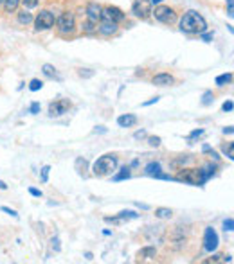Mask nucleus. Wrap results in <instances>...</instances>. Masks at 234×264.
Here are the masks:
<instances>
[{
    "label": "nucleus",
    "mask_w": 234,
    "mask_h": 264,
    "mask_svg": "<svg viewBox=\"0 0 234 264\" xmlns=\"http://www.w3.org/2000/svg\"><path fill=\"white\" fill-rule=\"evenodd\" d=\"M180 31L187 34H202L207 31V22L198 11L189 9L180 20Z\"/></svg>",
    "instance_id": "f257e3e1"
},
{
    "label": "nucleus",
    "mask_w": 234,
    "mask_h": 264,
    "mask_svg": "<svg viewBox=\"0 0 234 264\" xmlns=\"http://www.w3.org/2000/svg\"><path fill=\"white\" fill-rule=\"evenodd\" d=\"M117 169V156L115 155H103L94 162V175L96 176H108Z\"/></svg>",
    "instance_id": "f03ea898"
},
{
    "label": "nucleus",
    "mask_w": 234,
    "mask_h": 264,
    "mask_svg": "<svg viewBox=\"0 0 234 264\" xmlns=\"http://www.w3.org/2000/svg\"><path fill=\"white\" fill-rule=\"evenodd\" d=\"M56 26H58V32H60L62 36L72 34L74 29H76V16H74V13H70V11L62 13V16L58 18Z\"/></svg>",
    "instance_id": "7ed1b4c3"
},
{
    "label": "nucleus",
    "mask_w": 234,
    "mask_h": 264,
    "mask_svg": "<svg viewBox=\"0 0 234 264\" xmlns=\"http://www.w3.org/2000/svg\"><path fill=\"white\" fill-rule=\"evenodd\" d=\"M151 11H153V4L150 0H134V4H132V13H134V16L140 18V20L150 18Z\"/></svg>",
    "instance_id": "20e7f679"
},
{
    "label": "nucleus",
    "mask_w": 234,
    "mask_h": 264,
    "mask_svg": "<svg viewBox=\"0 0 234 264\" xmlns=\"http://www.w3.org/2000/svg\"><path fill=\"white\" fill-rule=\"evenodd\" d=\"M151 15L155 16L159 22H162V24H173L177 20V13L169 5H157L155 11H151Z\"/></svg>",
    "instance_id": "39448f33"
},
{
    "label": "nucleus",
    "mask_w": 234,
    "mask_h": 264,
    "mask_svg": "<svg viewBox=\"0 0 234 264\" xmlns=\"http://www.w3.org/2000/svg\"><path fill=\"white\" fill-rule=\"evenodd\" d=\"M34 27H36V31H47V29H51L54 26V15H52L51 11H40L38 16L34 18Z\"/></svg>",
    "instance_id": "423d86ee"
},
{
    "label": "nucleus",
    "mask_w": 234,
    "mask_h": 264,
    "mask_svg": "<svg viewBox=\"0 0 234 264\" xmlns=\"http://www.w3.org/2000/svg\"><path fill=\"white\" fill-rule=\"evenodd\" d=\"M218 234L214 230L213 227H207L205 228V235H203V250L205 252H214V250L218 248Z\"/></svg>",
    "instance_id": "0eeeda50"
},
{
    "label": "nucleus",
    "mask_w": 234,
    "mask_h": 264,
    "mask_svg": "<svg viewBox=\"0 0 234 264\" xmlns=\"http://www.w3.org/2000/svg\"><path fill=\"white\" fill-rule=\"evenodd\" d=\"M68 108H70V101L68 99H58V101L49 104V115L51 117H60V115L67 114Z\"/></svg>",
    "instance_id": "6e6552de"
},
{
    "label": "nucleus",
    "mask_w": 234,
    "mask_h": 264,
    "mask_svg": "<svg viewBox=\"0 0 234 264\" xmlns=\"http://www.w3.org/2000/svg\"><path fill=\"white\" fill-rule=\"evenodd\" d=\"M101 20H110L117 24V22L125 20V13H123L119 7L108 5V7H103V9H101Z\"/></svg>",
    "instance_id": "1a4fd4ad"
},
{
    "label": "nucleus",
    "mask_w": 234,
    "mask_h": 264,
    "mask_svg": "<svg viewBox=\"0 0 234 264\" xmlns=\"http://www.w3.org/2000/svg\"><path fill=\"white\" fill-rule=\"evenodd\" d=\"M117 29H119V26L115 22H110V20H101V24L98 26V31L103 36H112V34L117 32Z\"/></svg>",
    "instance_id": "9d476101"
},
{
    "label": "nucleus",
    "mask_w": 234,
    "mask_h": 264,
    "mask_svg": "<svg viewBox=\"0 0 234 264\" xmlns=\"http://www.w3.org/2000/svg\"><path fill=\"white\" fill-rule=\"evenodd\" d=\"M101 5L96 4V2H90L89 5H87V20H92L98 24L99 20H101Z\"/></svg>",
    "instance_id": "9b49d317"
},
{
    "label": "nucleus",
    "mask_w": 234,
    "mask_h": 264,
    "mask_svg": "<svg viewBox=\"0 0 234 264\" xmlns=\"http://www.w3.org/2000/svg\"><path fill=\"white\" fill-rule=\"evenodd\" d=\"M173 83H175V78H173L171 74L162 72V74L153 76V85H157V87H169V85H173Z\"/></svg>",
    "instance_id": "f8f14e48"
},
{
    "label": "nucleus",
    "mask_w": 234,
    "mask_h": 264,
    "mask_svg": "<svg viewBox=\"0 0 234 264\" xmlns=\"http://www.w3.org/2000/svg\"><path fill=\"white\" fill-rule=\"evenodd\" d=\"M117 124H119L121 128H132V126L137 124V117L134 114L121 115V117H117Z\"/></svg>",
    "instance_id": "ddd939ff"
},
{
    "label": "nucleus",
    "mask_w": 234,
    "mask_h": 264,
    "mask_svg": "<svg viewBox=\"0 0 234 264\" xmlns=\"http://www.w3.org/2000/svg\"><path fill=\"white\" fill-rule=\"evenodd\" d=\"M139 261H146V259H155L157 257V250L153 246H146V248L139 250V254H137Z\"/></svg>",
    "instance_id": "4468645a"
},
{
    "label": "nucleus",
    "mask_w": 234,
    "mask_h": 264,
    "mask_svg": "<svg viewBox=\"0 0 234 264\" xmlns=\"http://www.w3.org/2000/svg\"><path fill=\"white\" fill-rule=\"evenodd\" d=\"M146 175L150 176H155V178H159V176L162 175V167L159 162H151L150 166H146Z\"/></svg>",
    "instance_id": "2eb2a0df"
},
{
    "label": "nucleus",
    "mask_w": 234,
    "mask_h": 264,
    "mask_svg": "<svg viewBox=\"0 0 234 264\" xmlns=\"http://www.w3.org/2000/svg\"><path fill=\"white\" fill-rule=\"evenodd\" d=\"M74 167H76V171H78V175L83 176L85 173L89 171V162L85 160V158H76V164H74Z\"/></svg>",
    "instance_id": "dca6fc26"
},
{
    "label": "nucleus",
    "mask_w": 234,
    "mask_h": 264,
    "mask_svg": "<svg viewBox=\"0 0 234 264\" xmlns=\"http://www.w3.org/2000/svg\"><path fill=\"white\" fill-rule=\"evenodd\" d=\"M42 72L45 74L47 78H51V79H60V76H58V72H56V68L52 67V65H49V63H45V65H43L42 67Z\"/></svg>",
    "instance_id": "f3484780"
},
{
    "label": "nucleus",
    "mask_w": 234,
    "mask_h": 264,
    "mask_svg": "<svg viewBox=\"0 0 234 264\" xmlns=\"http://www.w3.org/2000/svg\"><path fill=\"white\" fill-rule=\"evenodd\" d=\"M20 5V0H4V9L5 13H15Z\"/></svg>",
    "instance_id": "a211bd4d"
},
{
    "label": "nucleus",
    "mask_w": 234,
    "mask_h": 264,
    "mask_svg": "<svg viewBox=\"0 0 234 264\" xmlns=\"http://www.w3.org/2000/svg\"><path fill=\"white\" fill-rule=\"evenodd\" d=\"M155 216L161 219H169L173 216V210L171 208H164V207H159L155 208Z\"/></svg>",
    "instance_id": "6ab92c4d"
},
{
    "label": "nucleus",
    "mask_w": 234,
    "mask_h": 264,
    "mask_svg": "<svg viewBox=\"0 0 234 264\" xmlns=\"http://www.w3.org/2000/svg\"><path fill=\"white\" fill-rule=\"evenodd\" d=\"M231 81H233V74H231V72L222 74V76H218V78H216V85H218V87H225V85H229Z\"/></svg>",
    "instance_id": "aec40b11"
},
{
    "label": "nucleus",
    "mask_w": 234,
    "mask_h": 264,
    "mask_svg": "<svg viewBox=\"0 0 234 264\" xmlns=\"http://www.w3.org/2000/svg\"><path fill=\"white\" fill-rule=\"evenodd\" d=\"M33 20H34V18H33L31 13H27V11H24V13H18V22H20V24H24V26L31 24Z\"/></svg>",
    "instance_id": "412c9836"
},
{
    "label": "nucleus",
    "mask_w": 234,
    "mask_h": 264,
    "mask_svg": "<svg viewBox=\"0 0 234 264\" xmlns=\"http://www.w3.org/2000/svg\"><path fill=\"white\" fill-rule=\"evenodd\" d=\"M83 31L87 32V34H92V32L98 31V24H96V22H92V20H87L83 24Z\"/></svg>",
    "instance_id": "4be33fe9"
},
{
    "label": "nucleus",
    "mask_w": 234,
    "mask_h": 264,
    "mask_svg": "<svg viewBox=\"0 0 234 264\" xmlns=\"http://www.w3.org/2000/svg\"><path fill=\"white\" fill-rule=\"evenodd\" d=\"M130 167H123V169H121V173L119 175H115L114 176V180L115 181H121V180H125V178H130Z\"/></svg>",
    "instance_id": "5701e85b"
},
{
    "label": "nucleus",
    "mask_w": 234,
    "mask_h": 264,
    "mask_svg": "<svg viewBox=\"0 0 234 264\" xmlns=\"http://www.w3.org/2000/svg\"><path fill=\"white\" fill-rule=\"evenodd\" d=\"M234 144L233 142H229V144H225L224 146V153H225V156H227V158H229V160H233L234 158Z\"/></svg>",
    "instance_id": "b1692460"
},
{
    "label": "nucleus",
    "mask_w": 234,
    "mask_h": 264,
    "mask_svg": "<svg viewBox=\"0 0 234 264\" xmlns=\"http://www.w3.org/2000/svg\"><path fill=\"white\" fill-rule=\"evenodd\" d=\"M119 218L121 219H135V218H139V214L132 212V210H123V212H119Z\"/></svg>",
    "instance_id": "393cba45"
},
{
    "label": "nucleus",
    "mask_w": 234,
    "mask_h": 264,
    "mask_svg": "<svg viewBox=\"0 0 234 264\" xmlns=\"http://www.w3.org/2000/svg\"><path fill=\"white\" fill-rule=\"evenodd\" d=\"M42 87H43V83L40 79H33L31 85H29V90H31V92H38V90H42Z\"/></svg>",
    "instance_id": "a878e982"
},
{
    "label": "nucleus",
    "mask_w": 234,
    "mask_h": 264,
    "mask_svg": "<svg viewBox=\"0 0 234 264\" xmlns=\"http://www.w3.org/2000/svg\"><path fill=\"white\" fill-rule=\"evenodd\" d=\"M213 101H214L213 92H205V93H203V97H202V104H203V106H209V104L213 103Z\"/></svg>",
    "instance_id": "bb28decb"
},
{
    "label": "nucleus",
    "mask_w": 234,
    "mask_h": 264,
    "mask_svg": "<svg viewBox=\"0 0 234 264\" xmlns=\"http://www.w3.org/2000/svg\"><path fill=\"white\" fill-rule=\"evenodd\" d=\"M78 76H79V78H85V79H87V78H92V76H94V70H90V68H79V70H78Z\"/></svg>",
    "instance_id": "cd10ccee"
},
{
    "label": "nucleus",
    "mask_w": 234,
    "mask_h": 264,
    "mask_svg": "<svg viewBox=\"0 0 234 264\" xmlns=\"http://www.w3.org/2000/svg\"><path fill=\"white\" fill-rule=\"evenodd\" d=\"M161 137H148V144L151 146V147H159L161 146Z\"/></svg>",
    "instance_id": "c85d7f7f"
},
{
    "label": "nucleus",
    "mask_w": 234,
    "mask_h": 264,
    "mask_svg": "<svg viewBox=\"0 0 234 264\" xmlns=\"http://www.w3.org/2000/svg\"><path fill=\"white\" fill-rule=\"evenodd\" d=\"M49 171H51V167H49V166H45V167L42 169V176H40V180H42L43 183H45V181L49 180Z\"/></svg>",
    "instance_id": "c756f323"
},
{
    "label": "nucleus",
    "mask_w": 234,
    "mask_h": 264,
    "mask_svg": "<svg viewBox=\"0 0 234 264\" xmlns=\"http://www.w3.org/2000/svg\"><path fill=\"white\" fill-rule=\"evenodd\" d=\"M224 227H225V232H233V230H234V221H233V218L227 219V221L224 223Z\"/></svg>",
    "instance_id": "7c9ffc66"
},
{
    "label": "nucleus",
    "mask_w": 234,
    "mask_h": 264,
    "mask_svg": "<svg viewBox=\"0 0 234 264\" xmlns=\"http://www.w3.org/2000/svg\"><path fill=\"white\" fill-rule=\"evenodd\" d=\"M22 4L26 5L27 9H31V7H36L38 5V0H22Z\"/></svg>",
    "instance_id": "2f4dec72"
},
{
    "label": "nucleus",
    "mask_w": 234,
    "mask_h": 264,
    "mask_svg": "<svg viewBox=\"0 0 234 264\" xmlns=\"http://www.w3.org/2000/svg\"><path fill=\"white\" fill-rule=\"evenodd\" d=\"M202 135H203V130H195L191 135H189V137H187V140L191 142L193 139H198V137H202Z\"/></svg>",
    "instance_id": "473e14b6"
},
{
    "label": "nucleus",
    "mask_w": 234,
    "mask_h": 264,
    "mask_svg": "<svg viewBox=\"0 0 234 264\" xmlns=\"http://www.w3.org/2000/svg\"><path fill=\"white\" fill-rule=\"evenodd\" d=\"M227 15H229V16L234 15V4H233V0H227Z\"/></svg>",
    "instance_id": "72a5a7b5"
},
{
    "label": "nucleus",
    "mask_w": 234,
    "mask_h": 264,
    "mask_svg": "<svg viewBox=\"0 0 234 264\" xmlns=\"http://www.w3.org/2000/svg\"><path fill=\"white\" fill-rule=\"evenodd\" d=\"M222 110H224V112H233V101H225Z\"/></svg>",
    "instance_id": "f704fd0d"
},
{
    "label": "nucleus",
    "mask_w": 234,
    "mask_h": 264,
    "mask_svg": "<svg viewBox=\"0 0 234 264\" xmlns=\"http://www.w3.org/2000/svg\"><path fill=\"white\" fill-rule=\"evenodd\" d=\"M2 210H4V212H7V214H11L13 218H18V214H16V210H13V208H9V207H2Z\"/></svg>",
    "instance_id": "c9c22d12"
},
{
    "label": "nucleus",
    "mask_w": 234,
    "mask_h": 264,
    "mask_svg": "<svg viewBox=\"0 0 234 264\" xmlns=\"http://www.w3.org/2000/svg\"><path fill=\"white\" fill-rule=\"evenodd\" d=\"M29 112H31V114H38V112H40V104H38V103H33V104H31V108H29Z\"/></svg>",
    "instance_id": "e433bc0d"
},
{
    "label": "nucleus",
    "mask_w": 234,
    "mask_h": 264,
    "mask_svg": "<svg viewBox=\"0 0 234 264\" xmlns=\"http://www.w3.org/2000/svg\"><path fill=\"white\" fill-rule=\"evenodd\" d=\"M29 192H31L34 198H42V191H38V189H34V187H31V189H29Z\"/></svg>",
    "instance_id": "4c0bfd02"
},
{
    "label": "nucleus",
    "mask_w": 234,
    "mask_h": 264,
    "mask_svg": "<svg viewBox=\"0 0 234 264\" xmlns=\"http://www.w3.org/2000/svg\"><path fill=\"white\" fill-rule=\"evenodd\" d=\"M52 248L56 250V252H60V239H58V237L52 239Z\"/></svg>",
    "instance_id": "58836bf2"
},
{
    "label": "nucleus",
    "mask_w": 234,
    "mask_h": 264,
    "mask_svg": "<svg viewBox=\"0 0 234 264\" xmlns=\"http://www.w3.org/2000/svg\"><path fill=\"white\" fill-rule=\"evenodd\" d=\"M135 139H144L146 137V131L144 130H140V131H135V135H134Z\"/></svg>",
    "instance_id": "ea45409f"
},
{
    "label": "nucleus",
    "mask_w": 234,
    "mask_h": 264,
    "mask_svg": "<svg viewBox=\"0 0 234 264\" xmlns=\"http://www.w3.org/2000/svg\"><path fill=\"white\" fill-rule=\"evenodd\" d=\"M161 97H153V99H150V101H146V103H142V106H150V104H153V103H157Z\"/></svg>",
    "instance_id": "a19ab883"
},
{
    "label": "nucleus",
    "mask_w": 234,
    "mask_h": 264,
    "mask_svg": "<svg viewBox=\"0 0 234 264\" xmlns=\"http://www.w3.org/2000/svg\"><path fill=\"white\" fill-rule=\"evenodd\" d=\"M224 133L225 135H233V126H229V128H224Z\"/></svg>",
    "instance_id": "79ce46f5"
},
{
    "label": "nucleus",
    "mask_w": 234,
    "mask_h": 264,
    "mask_svg": "<svg viewBox=\"0 0 234 264\" xmlns=\"http://www.w3.org/2000/svg\"><path fill=\"white\" fill-rule=\"evenodd\" d=\"M202 38L207 42V40H211V38H213V34H203V32H202Z\"/></svg>",
    "instance_id": "37998d69"
},
{
    "label": "nucleus",
    "mask_w": 234,
    "mask_h": 264,
    "mask_svg": "<svg viewBox=\"0 0 234 264\" xmlns=\"http://www.w3.org/2000/svg\"><path fill=\"white\" fill-rule=\"evenodd\" d=\"M0 189H2V191H5V189H7V185H5V183H4L2 180H0Z\"/></svg>",
    "instance_id": "c03bdc74"
},
{
    "label": "nucleus",
    "mask_w": 234,
    "mask_h": 264,
    "mask_svg": "<svg viewBox=\"0 0 234 264\" xmlns=\"http://www.w3.org/2000/svg\"><path fill=\"white\" fill-rule=\"evenodd\" d=\"M85 257H87V259H89V261H92V259H94V255H92V254H85Z\"/></svg>",
    "instance_id": "a18cd8bd"
},
{
    "label": "nucleus",
    "mask_w": 234,
    "mask_h": 264,
    "mask_svg": "<svg viewBox=\"0 0 234 264\" xmlns=\"http://www.w3.org/2000/svg\"><path fill=\"white\" fill-rule=\"evenodd\" d=\"M150 2H151V4H161L162 0H150Z\"/></svg>",
    "instance_id": "49530a36"
},
{
    "label": "nucleus",
    "mask_w": 234,
    "mask_h": 264,
    "mask_svg": "<svg viewBox=\"0 0 234 264\" xmlns=\"http://www.w3.org/2000/svg\"><path fill=\"white\" fill-rule=\"evenodd\" d=\"M0 2H2V0H0Z\"/></svg>",
    "instance_id": "de8ad7c7"
}]
</instances>
